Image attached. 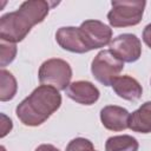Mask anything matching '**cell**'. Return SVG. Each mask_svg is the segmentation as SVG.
Instances as JSON below:
<instances>
[{
	"mask_svg": "<svg viewBox=\"0 0 151 151\" xmlns=\"http://www.w3.org/2000/svg\"><path fill=\"white\" fill-rule=\"evenodd\" d=\"M146 2L143 0L112 1L107 20L113 27H127L140 22Z\"/></svg>",
	"mask_w": 151,
	"mask_h": 151,
	"instance_id": "cell-3",
	"label": "cell"
},
{
	"mask_svg": "<svg viewBox=\"0 0 151 151\" xmlns=\"http://www.w3.org/2000/svg\"><path fill=\"white\" fill-rule=\"evenodd\" d=\"M50 11V4L44 0H27L15 12L0 19V38L6 42H19L26 38L31 28L44 21Z\"/></svg>",
	"mask_w": 151,
	"mask_h": 151,
	"instance_id": "cell-1",
	"label": "cell"
},
{
	"mask_svg": "<svg viewBox=\"0 0 151 151\" xmlns=\"http://www.w3.org/2000/svg\"><path fill=\"white\" fill-rule=\"evenodd\" d=\"M124 68V63L110 50L100 51L92 60L91 72L93 77L104 86H110L112 80Z\"/></svg>",
	"mask_w": 151,
	"mask_h": 151,
	"instance_id": "cell-5",
	"label": "cell"
},
{
	"mask_svg": "<svg viewBox=\"0 0 151 151\" xmlns=\"http://www.w3.org/2000/svg\"><path fill=\"white\" fill-rule=\"evenodd\" d=\"M111 86L118 97L130 101L138 100L143 93L142 85L130 76H118L112 80Z\"/></svg>",
	"mask_w": 151,
	"mask_h": 151,
	"instance_id": "cell-11",
	"label": "cell"
},
{
	"mask_svg": "<svg viewBox=\"0 0 151 151\" xmlns=\"http://www.w3.org/2000/svg\"><path fill=\"white\" fill-rule=\"evenodd\" d=\"M55 40L59 46L73 53H86L87 47L84 45L78 27H60L55 33Z\"/></svg>",
	"mask_w": 151,
	"mask_h": 151,
	"instance_id": "cell-10",
	"label": "cell"
},
{
	"mask_svg": "<svg viewBox=\"0 0 151 151\" xmlns=\"http://www.w3.org/2000/svg\"><path fill=\"white\" fill-rule=\"evenodd\" d=\"M110 51L123 63H133L140 58V40L131 33H124L110 42Z\"/></svg>",
	"mask_w": 151,
	"mask_h": 151,
	"instance_id": "cell-7",
	"label": "cell"
},
{
	"mask_svg": "<svg viewBox=\"0 0 151 151\" xmlns=\"http://www.w3.org/2000/svg\"><path fill=\"white\" fill-rule=\"evenodd\" d=\"M78 28L81 40L88 51L104 47L111 42L112 29L99 20H85Z\"/></svg>",
	"mask_w": 151,
	"mask_h": 151,
	"instance_id": "cell-6",
	"label": "cell"
},
{
	"mask_svg": "<svg viewBox=\"0 0 151 151\" xmlns=\"http://www.w3.org/2000/svg\"><path fill=\"white\" fill-rule=\"evenodd\" d=\"M0 100L1 101H8L14 98L17 93V80L13 77V74L5 68L1 70L0 72Z\"/></svg>",
	"mask_w": 151,
	"mask_h": 151,
	"instance_id": "cell-14",
	"label": "cell"
},
{
	"mask_svg": "<svg viewBox=\"0 0 151 151\" xmlns=\"http://www.w3.org/2000/svg\"><path fill=\"white\" fill-rule=\"evenodd\" d=\"M35 151H59V150L51 144H41L35 149Z\"/></svg>",
	"mask_w": 151,
	"mask_h": 151,
	"instance_id": "cell-19",
	"label": "cell"
},
{
	"mask_svg": "<svg viewBox=\"0 0 151 151\" xmlns=\"http://www.w3.org/2000/svg\"><path fill=\"white\" fill-rule=\"evenodd\" d=\"M66 94L72 100L83 104V105H92L99 98V90L90 81L78 80L73 81L66 88Z\"/></svg>",
	"mask_w": 151,
	"mask_h": 151,
	"instance_id": "cell-9",
	"label": "cell"
},
{
	"mask_svg": "<svg viewBox=\"0 0 151 151\" xmlns=\"http://www.w3.org/2000/svg\"><path fill=\"white\" fill-rule=\"evenodd\" d=\"M66 151H97L93 144L86 138H74L66 146Z\"/></svg>",
	"mask_w": 151,
	"mask_h": 151,
	"instance_id": "cell-16",
	"label": "cell"
},
{
	"mask_svg": "<svg viewBox=\"0 0 151 151\" xmlns=\"http://www.w3.org/2000/svg\"><path fill=\"white\" fill-rule=\"evenodd\" d=\"M61 105L59 91L52 86L40 85L15 109L17 117L26 126H39Z\"/></svg>",
	"mask_w": 151,
	"mask_h": 151,
	"instance_id": "cell-2",
	"label": "cell"
},
{
	"mask_svg": "<svg viewBox=\"0 0 151 151\" xmlns=\"http://www.w3.org/2000/svg\"><path fill=\"white\" fill-rule=\"evenodd\" d=\"M12 120L9 118H7L4 113L1 114V137H5L11 130H12Z\"/></svg>",
	"mask_w": 151,
	"mask_h": 151,
	"instance_id": "cell-17",
	"label": "cell"
},
{
	"mask_svg": "<svg viewBox=\"0 0 151 151\" xmlns=\"http://www.w3.org/2000/svg\"><path fill=\"white\" fill-rule=\"evenodd\" d=\"M129 118L130 113L126 109L109 105L101 109L100 111V120L104 127L111 131H123L129 127Z\"/></svg>",
	"mask_w": 151,
	"mask_h": 151,
	"instance_id": "cell-8",
	"label": "cell"
},
{
	"mask_svg": "<svg viewBox=\"0 0 151 151\" xmlns=\"http://www.w3.org/2000/svg\"><path fill=\"white\" fill-rule=\"evenodd\" d=\"M138 142L129 134L113 136L106 140L105 151H137Z\"/></svg>",
	"mask_w": 151,
	"mask_h": 151,
	"instance_id": "cell-13",
	"label": "cell"
},
{
	"mask_svg": "<svg viewBox=\"0 0 151 151\" xmlns=\"http://www.w3.org/2000/svg\"><path fill=\"white\" fill-rule=\"evenodd\" d=\"M17 54V46L12 42L2 41L0 45V63L1 67H5L9 63H12Z\"/></svg>",
	"mask_w": 151,
	"mask_h": 151,
	"instance_id": "cell-15",
	"label": "cell"
},
{
	"mask_svg": "<svg viewBox=\"0 0 151 151\" xmlns=\"http://www.w3.org/2000/svg\"><path fill=\"white\" fill-rule=\"evenodd\" d=\"M129 127L139 133L151 132V101L144 103L129 118Z\"/></svg>",
	"mask_w": 151,
	"mask_h": 151,
	"instance_id": "cell-12",
	"label": "cell"
},
{
	"mask_svg": "<svg viewBox=\"0 0 151 151\" xmlns=\"http://www.w3.org/2000/svg\"><path fill=\"white\" fill-rule=\"evenodd\" d=\"M143 40L151 48V24L145 26V28L143 31Z\"/></svg>",
	"mask_w": 151,
	"mask_h": 151,
	"instance_id": "cell-18",
	"label": "cell"
},
{
	"mask_svg": "<svg viewBox=\"0 0 151 151\" xmlns=\"http://www.w3.org/2000/svg\"><path fill=\"white\" fill-rule=\"evenodd\" d=\"M39 81L58 91L66 90L72 78V68L68 63L63 59L53 58L44 61L39 68Z\"/></svg>",
	"mask_w": 151,
	"mask_h": 151,
	"instance_id": "cell-4",
	"label": "cell"
}]
</instances>
